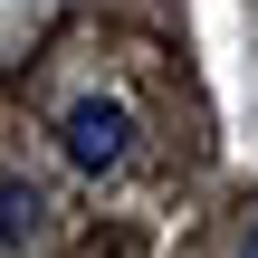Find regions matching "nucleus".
<instances>
[{
	"label": "nucleus",
	"mask_w": 258,
	"mask_h": 258,
	"mask_svg": "<svg viewBox=\"0 0 258 258\" xmlns=\"http://www.w3.org/2000/svg\"><path fill=\"white\" fill-rule=\"evenodd\" d=\"M57 153H67L77 172H115V163L134 153V115H124L115 96H77V105L57 115Z\"/></svg>",
	"instance_id": "1"
},
{
	"label": "nucleus",
	"mask_w": 258,
	"mask_h": 258,
	"mask_svg": "<svg viewBox=\"0 0 258 258\" xmlns=\"http://www.w3.org/2000/svg\"><path fill=\"white\" fill-rule=\"evenodd\" d=\"M38 220H48V201H38V182H19V172H0V249H29V239H38Z\"/></svg>",
	"instance_id": "2"
},
{
	"label": "nucleus",
	"mask_w": 258,
	"mask_h": 258,
	"mask_svg": "<svg viewBox=\"0 0 258 258\" xmlns=\"http://www.w3.org/2000/svg\"><path fill=\"white\" fill-rule=\"evenodd\" d=\"M239 258H258V220H249V239H239Z\"/></svg>",
	"instance_id": "3"
}]
</instances>
